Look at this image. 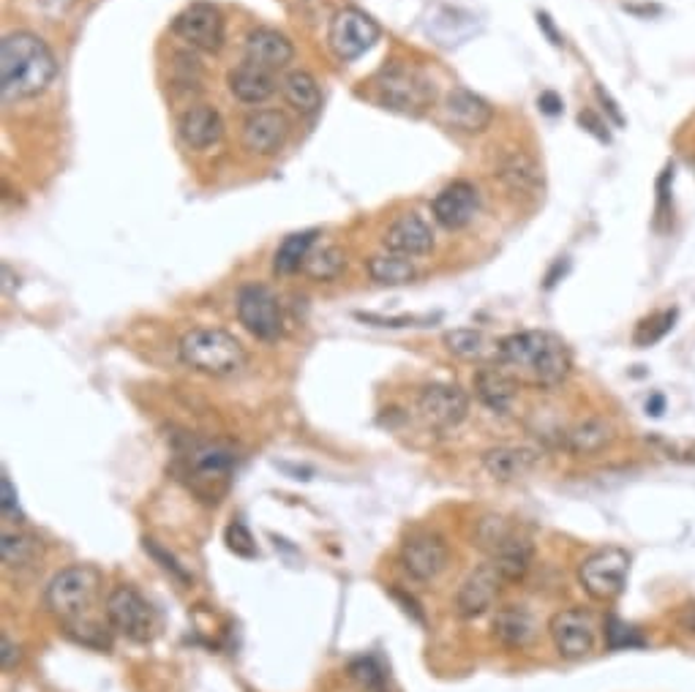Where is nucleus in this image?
<instances>
[{
	"label": "nucleus",
	"mask_w": 695,
	"mask_h": 692,
	"mask_svg": "<svg viewBox=\"0 0 695 692\" xmlns=\"http://www.w3.org/2000/svg\"><path fill=\"white\" fill-rule=\"evenodd\" d=\"M20 659H23V652H20L17 643L9 638V632H3V636H0V663H3L7 670H12L17 668Z\"/></svg>",
	"instance_id": "42"
},
{
	"label": "nucleus",
	"mask_w": 695,
	"mask_h": 692,
	"mask_svg": "<svg viewBox=\"0 0 695 692\" xmlns=\"http://www.w3.org/2000/svg\"><path fill=\"white\" fill-rule=\"evenodd\" d=\"M0 556H3L7 567H30L41 556V540L28 532H9V529H3Z\"/></svg>",
	"instance_id": "32"
},
{
	"label": "nucleus",
	"mask_w": 695,
	"mask_h": 692,
	"mask_svg": "<svg viewBox=\"0 0 695 692\" xmlns=\"http://www.w3.org/2000/svg\"><path fill=\"white\" fill-rule=\"evenodd\" d=\"M606 643L608 649H633V646H644V638L635 627L624 625L622 619L611 616L606 621Z\"/></svg>",
	"instance_id": "38"
},
{
	"label": "nucleus",
	"mask_w": 695,
	"mask_h": 692,
	"mask_svg": "<svg viewBox=\"0 0 695 692\" xmlns=\"http://www.w3.org/2000/svg\"><path fill=\"white\" fill-rule=\"evenodd\" d=\"M538 25L545 30V36H548V39H551V45H554V47L563 45V36H559V34H556V30H554V25H551L548 14H538Z\"/></svg>",
	"instance_id": "48"
},
{
	"label": "nucleus",
	"mask_w": 695,
	"mask_h": 692,
	"mask_svg": "<svg viewBox=\"0 0 695 692\" xmlns=\"http://www.w3.org/2000/svg\"><path fill=\"white\" fill-rule=\"evenodd\" d=\"M238 455L222 442H189L175 455V475L200 502L218 504L229 491Z\"/></svg>",
	"instance_id": "4"
},
{
	"label": "nucleus",
	"mask_w": 695,
	"mask_h": 692,
	"mask_svg": "<svg viewBox=\"0 0 695 692\" xmlns=\"http://www.w3.org/2000/svg\"><path fill=\"white\" fill-rule=\"evenodd\" d=\"M595 93H597V99H601V101H603V106H606V112H608V115H611V117H614V123H617V126H624V117H622V112H619L617 101H614V99H611V96H608V93H606V90H603V88H597V90H595Z\"/></svg>",
	"instance_id": "45"
},
{
	"label": "nucleus",
	"mask_w": 695,
	"mask_h": 692,
	"mask_svg": "<svg viewBox=\"0 0 695 692\" xmlns=\"http://www.w3.org/2000/svg\"><path fill=\"white\" fill-rule=\"evenodd\" d=\"M317 229H306V232H295L278 246L276 256H273V270L281 273V276H290L298 273L306 265L308 254H312L314 243H317Z\"/></svg>",
	"instance_id": "30"
},
{
	"label": "nucleus",
	"mask_w": 695,
	"mask_h": 692,
	"mask_svg": "<svg viewBox=\"0 0 695 692\" xmlns=\"http://www.w3.org/2000/svg\"><path fill=\"white\" fill-rule=\"evenodd\" d=\"M548 636L565 659H584L595 649V619L581 608L559 611L551 616Z\"/></svg>",
	"instance_id": "14"
},
{
	"label": "nucleus",
	"mask_w": 695,
	"mask_h": 692,
	"mask_svg": "<svg viewBox=\"0 0 695 692\" xmlns=\"http://www.w3.org/2000/svg\"><path fill=\"white\" fill-rule=\"evenodd\" d=\"M178 137L184 139L186 148L207 150L224 137V121L218 110L207 104H197L186 110L178 121Z\"/></svg>",
	"instance_id": "23"
},
{
	"label": "nucleus",
	"mask_w": 695,
	"mask_h": 692,
	"mask_svg": "<svg viewBox=\"0 0 695 692\" xmlns=\"http://www.w3.org/2000/svg\"><path fill=\"white\" fill-rule=\"evenodd\" d=\"M344 251H341L339 246H325V249L308 254L303 270H306V276L314 278V281H333V278H339L341 273H344Z\"/></svg>",
	"instance_id": "33"
},
{
	"label": "nucleus",
	"mask_w": 695,
	"mask_h": 692,
	"mask_svg": "<svg viewBox=\"0 0 695 692\" xmlns=\"http://www.w3.org/2000/svg\"><path fill=\"white\" fill-rule=\"evenodd\" d=\"M475 393L491 412L505 415L518 399V379L502 363L500 366H483L475 374Z\"/></svg>",
	"instance_id": "24"
},
{
	"label": "nucleus",
	"mask_w": 695,
	"mask_h": 692,
	"mask_svg": "<svg viewBox=\"0 0 695 692\" xmlns=\"http://www.w3.org/2000/svg\"><path fill=\"white\" fill-rule=\"evenodd\" d=\"M224 540H227V549L232 551L235 556H243V559H254L256 556V543L254 538H251L249 529H245V524H229L227 532H224Z\"/></svg>",
	"instance_id": "39"
},
{
	"label": "nucleus",
	"mask_w": 695,
	"mask_h": 692,
	"mask_svg": "<svg viewBox=\"0 0 695 692\" xmlns=\"http://www.w3.org/2000/svg\"><path fill=\"white\" fill-rule=\"evenodd\" d=\"M104 616L106 625L131 643H151L159 636L156 608L128 583H121L106 594Z\"/></svg>",
	"instance_id": "8"
},
{
	"label": "nucleus",
	"mask_w": 695,
	"mask_h": 692,
	"mask_svg": "<svg viewBox=\"0 0 695 692\" xmlns=\"http://www.w3.org/2000/svg\"><path fill=\"white\" fill-rule=\"evenodd\" d=\"M646 412H649V415H655V417L660 415V412H662V399H660V395H655V399H652L649 404H646Z\"/></svg>",
	"instance_id": "50"
},
{
	"label": "nucleus",
	"mask_w": 695,
	"mask_h": 692,
	"mask_svg": "<svg viewBox=\"0 0 695 692\" xmlns=\"http://www.w3.org/2000/svg\"><path fill=\"white\" fill-rule=\"evenodd\" d=\"M350 679L366 692H388V679H384L382 665L374 657H357L350 663Z\"/></svg>",
	"instance_id": "35"
},
{
	"label": "nucleus",
	"mask_w": 695,
	"mask_h": 692,
	"mask_svg": "<svg viewBox=\"0 0 695 692\" xmlns=\"http://www.w3.org/2000/svg\"><path fill=\"white\" fill-rule=\"evenodd\" d=\"M55 74V55L36 34L17 30L0 45V90L7 101H23L45 93Z\"/></svg>",
	"instance_id": "3"
},
{
	"label": "nucleus",
	"mask_w": 695,
	"mask_h": 692,
	"mask_svg": "<svg viewBox=\"0 0 695 692\" xmlns=\"http://www.w3.org/2000/svg\"><path fill=\"white\" fill-rule=\"evenodd\" d=\"M496 175H500L513 191H521V194L534 197L543 191V169H540L538 161L529 153H523V150H507L500 159Z\"/></svg>",
	"instance_id": "26"
},
{
	"label": "nucleus",
	"mask_w": 695,
	"mask_h": 692,
	"mask_svg": "<svg viewBox=\"0 0 695 692\" xmlns=\"http://www.w3.org/2000/svg\"><path fill=\"white\" fill-rule=\"evenodd\" d=\"M579 123L586 128V131L592 134V137L601 139V142H611V137H608V126L601 121V117L595 115V112L584 110V112H581V115H579Z\"/></svg>",
	"instance_id": "43"
},
{
	"label": "nucleus",
	"mask_w": 695,
	"mask_h": 692,
	"mask_svg": "<svg viewBox=\"0 0 695 692\" xmlns=\"http://www.w3.org/2000/svg\"><path fill=\"white\" fill-rule=\"evenodd\" d=\"M173 34L200 52H218L224 45V17L213 3H191L173 20Z\"/></svg>",
	"instance_id": "12"
},
{
	"label": "nucleus",
	"mask_w": 695,
	"mask_h": 692,
	"mask_svg": "<svg viewBox=\"0 0 695 692\" xmlns=\"http://www.w3.org/2000/svg\"><path fill=\"white\" fill-rule=\"evenodd\" d=\"M611 442L614 428L603 417H586V420L576 423L570 431H565V448L573 455H584V458L603 453Z\"/></svg>",
	"instance_id": "28"
},
{
	"label": "nucleus",
	"mask_w": 695,
	"mask_h": 692,
	"mask_svg": "<svg viewBox=\"0 0 695 692\" xmlns=\"http://www.w3.org/2000/svg\"><path fill=\"white\" fill-rule=\"evenodd\" d=\"M290 137V121L276 110H256L243 121V144L254 155H276Z\"/></svg>",
	"instance_id": "18"
},
{
	"label": "nucleus",
	"mask_w": 695,
	"mask_h": 692,
	"mask_svg": "<svg viewBox=\"0 0 695 692\" xmlns=\"http://www.w3.org/2000/svg\"><path fill=\"white\" fill-rule=\"evenodd\" d=\"M368 273L382 287H406L417 278V267L409 256L379 254L368 260Z\"/></svg>",
	"instance_id": "31"
},
{
	"label": "nucleus",
	"mask_w": 695,
	"mask_h": 692,
	"mask_svg": "<svg viewBox=\"0 0 695 692\" xmlns=\"http://www.w3.org/2000/svg\"><path fill=\"white\" fill-rule=\"evenodd\" d=\"M677 621L682 625L684 632L695 636V605H684V608L677 614Z\"/></svg>",
	"instance_id": "47"
},
{
	"label": "nucleus",
	"mask_w": 695,
	"mask_h": 692,
	"mask_svg": "<svg viewBox=\"0 0 695 692\" xmlns=\"http://www.w3.org/2000/svg\"><path fill=\"white\" fill-rule=\"evenodd\" d=\"M401 567L409 573L415 581H434L445 573L451 562V549L445 538L437 532H415L401 545Z\"/></svg>",
	"instance_id": "13"
},
{
	"label": "nucleus",
	"mask_w": 695,
	"mask_h": 692,
	"mask_svg": "<svg viewBox=\"0 0 695 692\" xmlns=\"http://www.w3.org/2000/svg\"><path fill=\"white\" fill-rule=\"evenodd\" d=\"M238 319L260 341H276L285 332V311L276 294L262 284H249L238 292Z\"/></svg>",
	"instance_id": "11"
},
{
	"label": "nucleus",
	"mask_w": 695,
	"mask_h": 692,
	"mask_svg": "<svg viewBox=\"0 0 695 692\" xmlns=\"http://www.w3.org/2000/svg\"><path fill=\"white\" fill-rule=\"evenodd\" d=\"M480 464H483L485 475H489L491 480L516 482L538 469L540 453L532 448H510V444H502V448L485 450Z\"/></svg>",
	"instance_id": "20"
},
{
	"label": "nucleus",
	"mask_w": 695,
	"mask_h": 692,
	"mask_svg": "<svg viewBox=\"0 0 695 692\" xmlns=\"http://www.w3.org/2000/svg\"><path fill=\"white\" fill-rule=\"evenodd\" d=\"M104 576L96 565H72L58 573L45 592V605L74 641L83 646L110 649V625L93 619Z\"/></svg>",
	"instance_id": "1"
},
{
	"label": "nucleus",
	"mask_w": 695,
	"mask_h": 692,
	"mask_svg": "<svg viewBox=\"0 0 695 692\" xmlns=\"http://www.w3.org/2000/svg\"><path fill=\"white\" fill-rule=\"evenodd\" d=\"M673 322H677V311H660V314H652L649 319H644L635 330V347H652L660 338H666L671 332Z\"/></svg>",
	"instance_id": "36"
},
{
	"label": "nucleus",
	"mask_w": 695,
	"mask_h": 692,
	"mask_svg": "<svg viewBox=\"0 0 695 692\" xmlns=\"http://www.w3.org/2000/svg\"><path fill=\"white\" fill-rule=\"evenodd\" d=\"M374 90L384 110L401 112V115H424L434 101V83L420 68L406 63H390L374 79Z\"/></svg>",
	"instance_id": "7"
},
{
	"label": "nucleus",
	"mask_w": 695,
	"mask_h": 692,
	"mask_svg": "<svg viewBox=\"0 0 695 692\" xmlns=\"http://www.w3.org/2000/svg\"><path fill=\"white\" fill-rule=\"evenodd\" d=\"M0 507H3V518L12 524H23L25 521V515L20 513V502H17V491H14L12 480H9V475L3 471V477H0Z\"/></svg>",
	"instance_id": "40"
},
{
	"label": "nucleus",
	"mask_w": 695,
	"mask_h": 692,
	"mask_svg": "<svg viewBox=\"0 0 695 692\" xmlns=\"http://www.w3.org/2000/svg\"><path fill=\"white\" fill-rule=\"evenodd\" d=\"M505 578L500 576L494 565H480L478 570L469 573L467 581L462 583L456 594V611L462 619H478L485 611L494 608L496 597L502 594V587H505Z\"/></svg>",
	"instance_id": "16"
},
{
	"label": "nucleus",
	"mask_w": 695,
	"mask_h": 692,
	"mask_svg": "<svg viewBox=\"0 0 695 692\" xmlns=\"http://www.w3.org/2000/svg\"><path fill=\"white\" fill-rule=\"evenodd\" d=\"M445 347L462 361H480L489 352V338L472 327H458V330L445 332Z\"/></svg>",
	"instance_id": "34"
},
{
	"label": "nucleus",
	"mask_w": 695,
	"mask_h": 692,
	"mask_svg": "<svg viewBox=\"0 0 695 692\" xmlns=\"http://www.w3.org/2000/svg\"><path fill=\"white\" fill-rule=\"evenodd\" d=\"M178 355L184 366L207 377H235L249 361L238 338L218 327H197L186 332L178 343Z\"/></svg>",
	"instance_id": "5"
},
{
	"label": "nucleus",
	"mask_w": 695,
	"mask_h": 692,
	"mask_svg": "<svg viewBox=\"0 0 695 692\" xmlns=\"http://www.w3.org/2000/svg\"><path fill=\"white\" fill-rule=\"evenodd\" d=\"M442 115H445L447 126L467 134L485 131L491 126V121H494V110H491L489 101L467 88H453L447 93Z\"/></svg>",
	"instance_id": "19"
},
{
	"label": "nucleus",
	"mask_w": 695,
	"mask_h": 692,
	"mask_svg": "<svg viewBox=\"0 0 695 692\" xmlns=\"http://www.w3.org/2000/svg\"><path fill=\"white\" fill-rule=\"evenodd\" d=\"M384 249L401 256H424L434 249V232L417 213H406L388 227Z\"/></svg>",
	"instance_id": "21"
},
{
	"label": "nucleus",
	"mask_w": 695,
	"mask_h": 692,
	"mask_svg": "<svg viewBox=\"0 0 695 692\" xmlns=\"http://www.w3.org/2000/svg\"><path fill=\"white\" fill-rule=\"evenodd\" d=\"M630 576V554L628 551L617 549V545H606V549H597L595 554L586 556L579 567L581 587L586 589L592 600H601V603H611L628 587Z\"/></svg>",
	"instance_id": "9"
},
{
	"label": "nucleus",
	"mask_w": 695,
	"mask_h": 692,
	"mask_svg": "<svg viewBox=\"0 0 695 692\" xmlns=\"http://www.w3.org/2000/svg\"><path fill=\"white\" fill-rule=\"evenodd\" d=\"M417 410L437 431H453L469 415V399L458 385H429L417 399Z\"/></svg>",
	"instance_id": "15"
},
{
	"label": "nucleus",
	"mask_w": 695,
	"mask_h": 692,
	"mask_svg": "<svg viewBox=\"0 0 695 692\" xmlns=\"http://www.w3.org/2000/svg\"><path fill=\"white\" fill-rule=\"evenodd\" d=\"M295 55V47L285 34L273 28H254L245 36V61L265 68H285Z\"/></svg>",
	"instance_id": "25"
},
{
	"label": "nucleus",
	"mask_w": 695,
	"mask_h": 692,
	"mask_svg": "<svg viewBox=\"0 0 695 692\" xmlns=\"http://www.w3.org/2000/svg\"><path fill=\"white\" fill-rule=\"evenodd\" d=\"M666 455L671 461H682V464H695V442H660Z\"/></svg>",
	"instance_id": "41"
},
{
	"label": "nucleus",
	"mask_w": 695,
	"mask_h": 692,
	"mask_svg": "<svg viewBox=\"0 0 695 692\" xmlns=\"http://www.w3.org/2000/svg\"><path fill=\"white\" fill-rule=\"evenodd\" d=\"M281 93H285L287 104L301 115H314L323 106V90H319L317 79L308 72H290L281 79Z\"/></svg>",
	"instance_id": "29"
},
{
	"label": "nucleus",
	"mask_w": 695,
	"mask_h": 692,
	"mask_svg": "<svg viewBox=\"0 0 695 692\" xmlns=\"http://www.w3.org/2000/svg\"><path fill=\"white\" fill-rule=\"evenodd\" d=\"M39 3H41V9L50 14V17H63V14L72 9L74 0H39Z\"/></svg>",
	"instance_id": "46"
},
{
	"label": "nucleus",
	"mask_w": 695,
	"mask_h": 692,
	"mask_svg": "<svg viewBox=\"0 0 695 692\" xmlns=\"http://www.w3.org/2000/svg\"><path fill=\"white\" fill-rule=\"evenodd\" d=\"M379 36H382V28L366 12L346 7L336 12L333 23H330L328 45L339 61H357L377 45Z\"/></svg>",
	"instance_id": "10"
},
{
	"label": "nucleus",
	"mask_w": 695,
	"mask_h": 692,
	"mask_svg": "<svg viewBox=\"0 0 695 692\" xmlns=\"http://www.w3.org/2000/svg\"><path fill=\"white\" fill-rule=\"evenodd\" d=\"M538 106H540V112H545V115H563V110H565L563 99H559L554 90H543V93L538 96Z\"/></svg>",
	"instance_id": "44"
},
{
	"label": "nucleus",
	"mask_w": 695,
	"mask_h": 692,
	"mask_svg": "<svg viewBox=\"0 0 695 692\" xmlns=\"http://www.w3.org/2000/svg\"><path fill=\"white\" fill-rule=\"evenodd\" d=\"M142 545H146V551L148 554L153 556V559L159 562V565H162V570H167L169 576L175 578V581L178 583H184V587H189L191 583V576H189V570H186L184 565H180L178 559H175L173 554H169L167 549H164V545H159V540H153V538H146L142 540Z\"/></svg>",
	"instance_id": "37"
},
{
	"label": "nucleus",
	"mask_w": 695,
	"mask_h": 692,
	"mask_svg": "<svg viewBox=\"0 0 695 692\" xmlns=\"http://www.w3.org/2000/svg\"><path fill=\"white\" fill-rule=\"evenodd\" d=\"M229 90L243 104H262L276 93V77H273L270 68L245 61L229 72Z\"/></svg>",
	"instance_id": "27"
},
{
	"label": "nucleus",
	"mask_w": 695,
	"mask_h": 692,
	"mask_svg": "<svg viewBox=\"0 0 695 692\" xmlns=\"http://www.w3.org/2000/svg\"><path fill=\"white\" fill-rule=\"evenodd\" d=\"M496 357L513 377L545 390L559 388L573 368L568 343L545 330H523L502 338Z\"/></svg>",
	"instance_id": "2"
},
{
	"label": "nucleus",
	"mask_w": 695,
	"mask_h": 692,
	"mask_svg": "<svg viewBox=\"0 0 695 692\" xmlns=\"http://www.w3.org/2000/svg\"><path fill=\"white\" fill-rule=\"evenodd\" d=\"M494 638L507 649H527L538 638V619L527 605H502L491 621Z\"/></svg>",
	"instance_id": "22"
},
{
	"label": "nucleus",
	"mask_w": 695,
	"mask_h": 692,
	"mask_svg": "<svg viewBox=\"0 0 695 692\" xmlns=\"http://www.w3.org/2000/svg\"><path fill=\"white\" fill-rule=\"evenodd\" d=\"M624 12H635V14H644V17H652V14H662L660 7H628L624 3Z\"/></svg>",
	"instance_id": "49"
},
{
	"label": "nucleus",
	"mask_w": 695,
	"mask_h": 692,
	"mask_svg": "<svg viewBox=\"0 0 695 692\" xmlns=\"http://www.w3.org/2000/svg\"><path fill=\"white\" fill-rule=\"evenodd\" d=\"M434 218L445 229H464L480 211V194L467 180H453L431 202Z\"/></svg>",
	"instance_id": "17"
},
{
	"label": "nucleus",
	"mask_w": 695,
	"mask_h": 692,
	"mask_svg": "<svg viewBox=\"0 0 695 692\" xmlns=\"http://www.w3.org/2000/svg\"><path fill=\"white\" fill-rule=\"evenodd\" d=\"M475 545L489 554V562L500 570V576L507 583L521 581L529 573V567H532V540L502 515L480 518L478 532H475Z\"/></svg>",
	"instance_id": "6"
}]
</instances>
